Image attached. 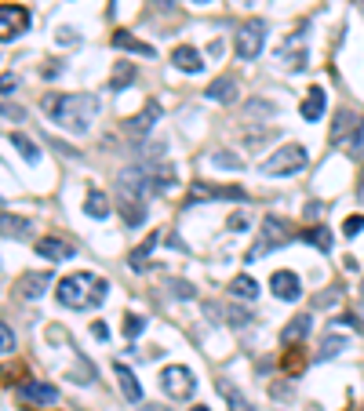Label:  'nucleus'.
<instances>
[{"mask_svg": "<svg viewBox=\"0 0 364 411\" xmlns=\"http://www.w3.org/2000/svg\"><path fill=\"white\" fill-rule=\"evenodd\" d=\"M248 226V215H230V229H244Z\"/></svg>", "mask_w": 364, "mask_h": 411, "instance_id": "44", "label": "nucleus"}, {"mask_svg": "<svg viewBox=\"0 0 364 411\" xmlns=\"http://www.w3.org/2000/svg\"><path fill=\"white\" fill-rule=\"evenodd\" d=\"M219 389H222V397L230 400V411H255V407H251V404H248V400H244V397H241V393H237V389H233V386L219 382Z\"/></svg>", "mask_w": 364, "mask_h": 411, "instance_id": "34", "label": "nucleus"}, {"mask_svg": "<svg viewBox=\"0 0 364 411\" xmlns=\"http://www.w3.org/2000/svg\"><path fill=\"white\" fill-rule=\"evenodd\" d=\"M325 211H328V204L310 201V204H306V219H310V222H317V219H325Z\"/></svg>", "mask_w": 364, "mask_h": 411, "instance_id": "40", "label": "nucleus"}, {"mask_svg": "<svg viewBox=\"0 0 364 411\" xmlns=\"http://www.w3.org/2000/svg\"><path fill=\"white\" fill-rule=\"evenodd\" d=\"M11 350H15V331L8 328L4 320H0V357H8Z\"/></svg>", "mask_w": 364, "mask_h": 411, "instance_id": "37", "label": "nucleus"}, {"mask_svg": "<svg viewBox=\"0 0 364 411\" xmlns=\"http://www.w3.org/2000/svg\"><path fill=\"white\" fill-rule=\"evenodd\" d=\"M0 117H8V120H23V110H18V106H0Z\"/></svg>", "mask_w": 364, "mask_h": 411, "instance_id": "43", "label": "nucleus"}, {"mask_svg": "<svg viewBox=\"0 0 364 411\" xmlns=\"http://www.w3.org/2000/svg\"><path fill=\"white\" fill-rule=\"evenodd\" d=\"M342 350H350V339H346V335H328L325 342H320V353H317V360H335Z\"/></svg>", "mask_w": 364, "mask_h": 411, "instance_id": "30", "label": "nucleus"}, {"mask_svg": "<svg viewBox=\"0 0 364 411\" xmlns=\"http://www.w3.org/2000/svg\"><path fill=\"white\" fill-rule=\"evenodd\" d=\"M48 288H51V273H48V270H33V273H23V277H18V295L30 298V302H37Z\"/></svg>", "mask_w": 364, "mask_h": 411, "instance_id": "12", "label": "nucleus"}, {"mask_svg": "<svg viewBox=\"0 0 364 411\" xmlns=\"http://www.w3.org/2000/svg\"><path fill=\"white\" fill-rule=\"evenodd\" d=\"M360 8H364V0H360Z\"/></svg>", "mask_w": 364, "mask_h": 411, "instance_id": "50", "label": "nucleus"}, {"mask_svg": "<svg viewBox=\"0 0 364 411\" xmlns=\"http://www.w3.org/2000/svg\"><path fill=\"white\" fill-rule=\"evenodd\" d=\"M11 146H15V149H18V153H23V157H26L30 164H37V160H40V149H37V142H33L30 135L15 132V135H11Z\"/></svg>", "mask_w": 364, "mask_h": 411, "instance_id": "31", "label": "nucleus"}, {"mask_svg": "<svg viewBox=\"0 0 364 411\" xmlns=\"http://www.w3.org/2000/svg\"><path fill=\"white\" fill-rule=\"evenodd\" d=\"M113 372H117V382H120V393L124 400H132V404H142V386L135 379V372L127 364H113Z\"/></svg>", "mask_w": 364, "mask_h": 411, "instance_id": "20", "label": "nucleus"}, {"mask_svg": "<svg viewBox=\"0 0 364 411\" xmlns=\"http://www.w3.org/2000/svg\"><path fill=\"white\" fill-rule=\"evenodd\" d=\"M84 211L92 215V219H110V197H106L102 189H88V197H84Z\"/></svg>", "mask_w": 364, "mask_h": 411, "instance_id": "26", "label": "nucleus"}, {"mask_svg": "<svg viewBox=\"0 0 364 411\" xmlns=\"http://www.w3.org/2000/svg\"><path fill=\"white\" fill-rule=\"evenodd\" d=\"M189 4H215V0H189Z\"/></svg>", "mask_w": 364, "mask_h": 411, "instance_id": "48", "label": "nucleus"}, {"mask_svg": "<svg viewBox=\"0 0 364 411\" xmlns=\"http://www.w3.org/2000/svg\"><path fill=\"white\" fill-rule=\"evenodd\" d=\"M15 88H18V77L15 73H4V77H0V95H15Z\"/></svg>", "mask_w": 364, "mask_h": 411, "instance_id": "39", "label": "nucleus"}, {"mask_svg": "<svg viewBox=\"0 0 364 411\" xmlns=\"http://www.w3.org/2000/svg\"><path fill=\"white\" fill-rule=\"evenodd\" d=\"M110 44H113L117 51H132V55H146V58H153V55H157L153 44H146V40H139L135 33H127V30H113Z\"/></svg>", "mask_w": 364, "mask_h": 411, "instance_id": "15", "label": "nucleus"}, {"mask_svg": "<svg viewBox=\"0 0 364 411\" xmlns=\"http://www.w3.org/2000/svg\"><path fill=\"white\" fill-rule=\"evenodd\" d=\"M95 280L92 273H70V277H62L58 280V302L66 310H88L92 306V298H88V288H95Z\"/></svg>", "mask_w": 364, "mask_h": 411, "instance_id": "4", "label": "nucleus"}, {"mask_svg": "<svg viewBox=\"0 0 364 411\" xmlns=\"http://www.w3.org/2000/svg\"><path fill=\"white\" fill-rule=\"evenodd\" d=\"M40 106H44V113L58 124L66 127V132L73 135H84L92 127L95 113H99V99L95 95H44L40 99Z\"/></svg>", "mask_w": 364, "mask_h": 411, "instance_id": "1", "label": "nucleus"}, {"mask_svg": "<svg viewBox=\"0 0 364 411\" xmlns=\"http://www.w3.org/2000/svg\"><path fill=\"white\" fill-rule=\"evenodd\" d=\"M230 295H233V298H241V302H251L255 295H259V284H255V280H251L248 273H241V277H233Z\"/></svg>", "mask_w": 364, "mask_h": 411, "instance_id": "29", "label": "nucleus"}, {"mask_svg": "<svg viewBox=\"0 0 364 411\" xmlns=\"http://www.w3.org/2000/svg\"><path fill=\"white\" fill-rule=\"evenodd\" d=\"M161 389H164L168 397H175V400H189V397L197 393V379H194L189 367L171 364V367H164V372H161Z\"/></svg>", "mask_w": 364, "mask_h": 411, "instance_id": "6", "label": "nucleus"}, {"mask_svg": "<svg viewBox=\"0 0 364 411\" xmlns=\"http://www.w3.org/2000/svg\"><path fill=\"white\" fill-rule=\"evenodd\" d=\"M244 201V189L241 186H215V182H194V189H189V204L197 201Z\"/></svg>", "mask_w": 364, "mask_h": 411, "instance_id": "8", "label": "nucleus"}, {"mask_svg": "<svg viewBox=\"0 0 364 411\" xmlns=\"http://www.w3.org/2000/svg\"><path fill=\"white\" fill-rule=\"evenodd\" d=\"M0 236L23 241V236H30V219H23V215H11V211H0Z\"/></svg>", "mask_w": 364, "mask_h": 411, "instance_id": "24", "label": "nucleus"}, {"mask_svg": "<svg viewBox=\"0 0 364 411\" xmlns=\"http://www.w3.org/2000/svg\"><path fill=\"white\" fill-rule=\"evenodd\" d=\"M135 411H171V407H164V404H139Z\"/></svg>", "mask_w": 364, "mask_h": 411, "instance_id": "46", "label": "nucleus"}, {"mask_svg": "<svg viewBox=\"0 0 364 411\" xmlns=\"http://www.w3.org/2000/svg\"><path fill=\"white\" fill-rule=\"evenodd\" d=\"M157 117H161V106H157V102H146V106H142V113H135L132 120H124V132H127V135H135V139H142L149 127L157 124Z\"/></svg>", "mask_w": 364, "mask_h": 411, "instance_id": "14", "label": "nucleus"}, {"mask_svg": "<svg viewBox=\"0 0 364 411\" xmlns=\"http://www.w3.org/2000/svg\"><path fill=\"white\" fill-rule=\"evenodd\" d=\"M263 44H266V23L263 18H248V23L237 30V40H233V48H237V58L251 62L263 55Z\"/></svg>", "mask_w": 364, "mask_h": 411, "instance_id": "5", "label": "nucleus"}, {"mask_svg": "<svg viewBox=\"0 0 364 411\" xmlns=\"http://www.w3.org/2000/svg\"><path fill=\"white\" fill-rule=\"evenodd\" d=\"M270 291L281 302H299V298H303V280H299L291 270H277L270 277Z\"/></svg>", "mask_w": 364, "mask_h": 411, "instance_id": "10", "label": "nucleus"}, {"mask_svg": "<svg viewBox=\"0 0 364 411\" xmlns=\"http://www.w3.org/2000/svg\"><path fill=\"white\" fill-rule=\"evenodd\" d=\"M95 339H110V328H106V324H95Z\"/></svg>", "mask_w": 364, "mask_h": 411, "instance_id": "47", "label": "nucleus"}, {"mask_svg": "<svg viewBox=\"0 0 364 411\" xmlns=\"http://www.w3.org/2000/svg\"><path fill=\"white\" fill-rule=\"evenodd\" d=\"M30 8L23 4H0V44H8V40L23 37L30 30Z\"/></svg>", "mask_w": 364, "mask_h": 411, "instance_id": "7", "label": "nucleus"}, {"mask_svg": "<svg viewBox=\"0 0 364 411\" xmlns=\"http://www.w3.org/2000/svg\"><path fill=\"white\" fill-rule=\"evenodd\" d=\"M299 241L310 244V248H317V251H332L335 236H332V229H328L325 222H320V226H306L303 233H299Z\"/></svg>", "mask_w": 364, "mask_h": 411, "instance_id": "23", "label": "nucleus"}, {"mask_svg": "<svg viewBox=\"0 0 364 411\" xmlns=\"http://www.w3.org/2000/svg\"><path fill=\"white\" fill-rule=\"evenodd\" d=\"M37 255L51 258V263H66V258H73V244L58 241V236H40V241H37Z\"/></svg>", "mask_w": 364, "mask_h": 411, "instance_id": "17", "label": "nucleus"}, {"mask_svg": "<svg viewBox=\"0 0 364 411\" xmlns=\"http://www.w3.org/2000/svg\"><path fill=\"white\" fill-rule=\"evenodd\" d=\"M204 99L222 102V106H233V102H237V80H233V77H219V80H211V88H204Z\"/></svg>", "mask_w": 364, "mask_h": 411, "instance_id": "21", "label": "nucleus"}, {"mask_svg": "<svg viewBox=\"0 0 364 411\" xmlns=\"http://www.w3.org/2000/svg\"><path fill=\"white\" fill-rule=\"evenodd\" d=\"M248 113H251V117H259V113H266V117H270V113H273V106H270V102H259V99H255V102H248Z\"/></svg>", "mask_w": 364, "mask_h": 411, "instance_id": "42", "label": "nucleus"}, {"mask_svg": "<svg viewBox=\"0 0 364 411\" xmlns=\"http://www.w3.org/2000/svg\"><path fill=\"white\" fill-rule=\"evenodd\" d=\"M306 146H299V142H291V146H281L277 153L270 157V160H263V175H270V179H284V175H295V171H303L306 167Z\"/></svg>", "mask_w": 364, "mask_h": 411, "instance_id": "3", "label": "nucleus"}, {"mask_svg": "<svg viewBox=\"0 0 364 411\" xmlns=\"http://www.w3.org/2000/svg\"><path fill=\"white\" fill-rule=\"evenodd\" d=\"M204 313L208 317H222V324H230V328H248V324H251V313L248 310H241V306H215V302H208V306H204Z\"/></svg>", "mask_w": 364, "mask_h": 411, "instance_id": "18", "label": "nucleus"}, {"mask_svg": "<svg viewBox=\"0 0 364 411\" xmlns=\"http://www.w3.org/2000/svg\"><path fill=\"white\" fill-rule=\"evenodd\" d=\"M364 229V215H346V222H342V233L346 236H357Z\"/></svg>", "mask_w": 364, "mask_h": 411, "instance_id": "38", "label": "nucleus"}, {"mask_svg": "<svg viewBox=\"0 0 364 411\" xmlns=\"http://www.w3.org/2000/svg\"><path fill=\"white\" fill-rule=\"evenodd\" d=\"M325 110H328V95H325V88L320 84H313V88L306 91V99H303V120H310V124H317L320 117H325Z\"/></svg>", "mask_w": 364, "mask_h": 411, "instance_id": "16", "label": "nucleus"}, {"mask_svg": "<svg viewBox=\"0 0 364 411\" xmlns=\"http://www.w3.org/2000/svg\"><path fill=\"white\" fill-rule=\"evenodd\" d=\"M339 324H353V328H357V331H364V324H360V320H357V317H353V313H346V317H342V320H339Z\"/></svg>", "mask_w": 364, "mask_h": 411, "instance_id": "45", "label": "nucleus"}, {"mask_svg": "<svg viewBox=\"0 0 364 411\" xmlns=\"http://www.w3.org/2000/svg\"><path fill=\"white\" fill-rule=\"evenodd\" d=\"M291 236L299 241V233H291V222L288 219H281V215H266L263 219V233H259V241H255L251 248H248V263H259L263 255H270V251H277V248H284V244H291Z\"/></svg>", "mask_w": 364, "mask_h": 411, "instance_id": "2", "label": "nucleus"}, {"mask_svg": "<svg viewBox=\"0 0 364 411\" xmlns=\"http://www.w3.org/2000/svg\"><path fill=\"white\" fill-rule=\"evenodd\" d=\"M357 124H360V113L339 110V117H335V127H332V146H346V142H350V135L357 132Z\"/></svg>", "mask_w": 364, "mask_h": 411, "instance_id": "19", "label": "nucleus"}, {"mask_svg": "<svg viewBox=\"0 0 364 411\" xmlns=\"http://www.w3.org/2000/svg\"><path fill=\"white\" fill-rule=\"evenodd\" d=\"M142 328H146V320H142V317H135V313H127V317H124V335H127V339H139Z\"/></svg>", "mask_w": 364, "mask_h": 411, "instance_id": "36", "label": "nucleus"}, {"mask_svg": "<svg viewBox=\"0 0 364 411\" xmlns=\"http://www.w3.org/2000/svg\"><path fill=\"white\" fill-rule=\"evenodd\" d=\"M164 288H168V295H171V298H179V302H189V298H197V288L189 284V280H175V277H171Z\"/></svg>", "mask_w": 364, "mask_h": 411, "instance_id": "32", "label": "nucleus"}, {"mask_svg": "<svg viewBox=\"0 0 364 411\" xmlns=\"http://www.w3.org/2000/svg\"><path fill=\"white\" fill-rule=\"evenodd\" d=\"M135 77H139V70L132 66V62H127V58H120L117 62V66H113V77H110V88L113 91H124L127 88V84H135Z\"/></svg>", "mask_w": 364, "mask_h": 411, "instance_id": "27", "label": "nucleus"}, {"mask_svg": "<svg viewBox=\"0 0 364 411\" xmlns=\"http://www.w3.org/2000/svg\"><path fill=\"white\" fill-rule=\"evenodd\" d=\"M171 62H175V70H182V73H201V70H204L201 51H197V48H189V44H182V48L171 51Z\"/></svg>", "mask_w": 364, "mask_h": 411, "instance_id": "22", "label": "nucleus"}, {"mask_svg": "<svg viewBox=\"0 0 364 411\" xmlns=\"http://www.w3.org/2000/svg\"><path fill=\"white\" fill-rule=\"evenodd\" d=\"M157 244H161V236H157V233H149V236H146V244H139V248L132 251V258H127V266H132L135 273H142V270H146V258H149V251H153Z\"/></svg>", "mask_w": 364, "mask_h": 411, "instance_id": "28", "label": "nucleus"}, {"mask_svg": "<svg viewBox=\"0 0 364 411\" xmlns=\"http://www.w3.org/2000/svg\"><path fill=\"white\" fill-rule=\"evenodd\" d=\"M310 328H313V317L310 313H299L291 324H284V331H281V339L291 346V342H303L306 335H310Z\"/></svg>", "mask_w": 364, "mask_h": 411, "instance_id": "25", "label": "nucleus"}, {"mask_svg": "<svg viewBox=\"0 0 364 411\" xmlns=\"http://www.w3.org/2000/svg\"><path fill=\"white\" fill-rule=\"evenodd\" d=\"M106 291H110V284H106V280H95V291H92V306H102Z\"/></svg>", "mask_w": 364, "mask_h": 411, "instance_id": "41", "label": "nucleus"}, {"mask_svg": "<svg viewBox=\"0 0 364 411\" xmlns=\"http://www.w3.org/2000/svg\"><path fill=\"white\" fill-rule=\"evenodd\" d=\"M18 393H23V400H30V404H37V407H51V404H58V389H55L51 382H40V379L23 382V386H18Z\"/></svg>", "mask_w": 364, "mask_h": 411, "instance_id": "11", "label": "nucleus"}, {"mask_svg": "<svg viewBox=\"0 0 364 411\" xmlns=\"http://www.w3.org/2000/svg\"><path fill=\"white\" fill-rule=\"evenodd\" d=\"M117 211L124 215V222H127V226H142V222H146V201L135 197V193L117 189Z\"/></svg>", "mask_w": 364, "mask_h": 411, "instance_id": "13", "label": "nucleus"}, {"mask_svg": "<svg viewBox=\"0 0 364 411\" xmlns=\"http://www.w3.org/2000/svg\"><path fill=\"white\" fill-rule=\"evenodd\" d=\"M346 149L353 157H364V117H360V124H357V132L350 135V142H346Z\"/></svg>", "mask_w": 364, "mask_h": 411, "instance_id": "35", "label": "nucleus"}, {"mask_svg": "<svg viewBox=\"0 0 364 411\" xmlns=\"http://www.w3.org/2000/svg\"><path fill=\"white\" fill-rule=\"evenodd\" d=\"M189 411H211V407H189Z\"/></svg>", "mask_w": 364, "mask_h": 411, "instance_id": "49", "label": "nucleus"}, {"mask_svg": "<svg viewBox=\"0 0 364 411\" xmlns=\"http://www.w3.org/2000/svg\"><path fill=\"white\" fill-rule=\"evenodd\" d=\"M211 164L222 167V171H241L244 167V160L237 153H230V149H215V153H211Z\"/></svg>", "mask_w": 364, "mask_h": 411, "instance_id": "33", "label": "nucleus"}, {"mask_svg": "<svg viewBox=\"0 0 364 411\" xmlns=\"http://www.w3.org/2000/svg\"><path fill=\"white\" fill-rule=\"evenodd\" d=\"M277 58H281L284 66H291V70H306V58H310V51H306V30H299L295 37H288L281 44V51H277Z\"/></svg>", "mask_w": 364, "mask_h": 411, "instance_id": "9", "label": "nucleus"}]
</instances>
